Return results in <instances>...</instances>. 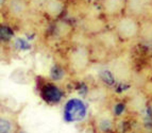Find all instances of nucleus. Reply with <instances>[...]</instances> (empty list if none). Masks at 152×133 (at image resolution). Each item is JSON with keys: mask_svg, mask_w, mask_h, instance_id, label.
Segmentation results:
<instances>
[{"mask_svg": "<svg viewBox=\"0 0 152 133\" xmlns=\"http://www.w3.org/2000/svg\"><path fill=\"white\" fill-rule=\"evenodd\" d=\"M140 35L145 39H152V23H146L140 26Z\"/></svg>", "mask_w": 152, "mask_h": 133, "instance_id": "12", "label": "nucleus"}, {"mask_svg": "<svg viewBox=\"0 0 152 133\" xmlns=\"http://www.w3.org/2000/svg\"><path fill=\"white\" fill-rule=\"evenodd\" d=\"M131 9L135 12H140L142 10V0H132V2H130Z\"/></svg>", "mask_w": 152, "mask_h": 133, "instance_id": "15", "label": "nucleus"}, {"mask_svg": "<svg viewBox=\"0 0 152 133\" xmlns=\"http://www.w3.org/2000/svg\"><path fill=\"white\" fill-rule=\"evenodd\" d=\"M70 31V27L67 25L66 23H58L56 26V32L61 36H65L69 33Z\"/></svg>", "mask_w": 152, "mask_h": 133, "instance_id": "14", "label": "nucleus"}, {"mask_svg": "<svg viewBox=\"0 0 152 133\" xmlns=\"http://www.w3.org/2000/svg\"><path fill=\"white\" fill-rule=\"evenodd\" d=\"M117 36L124 39H135L137 35H140V26L138 21L132 16H124L118 19L115 26Z\"/></svg>", "mask_w": 152, "mask_h": 133, "instance_id": "1", "label": "nucleus"}, {"mask_svg": "<svg viewBox=\"0 0 152 133\" xmlns=\"http://www.w3.org/2000/svg\"><path fill=\"white\" fill-rule=\"evenodd\" d=\"M16 133H28V132H26V131H23V130H18Z\"/></svg>", "mask_w": 152, "mask_h": 133, "instance_id": "16", "label": "nucleus"}, {"mask_svg": "<svg viewBox=\"0 0 152 133\" xmlns=\"http://www.w3.org/2000/svg\"><path fill=\"white\" fill-rule=\"evenodd\" d=\"M44 11L51 18H58L63 13L64 2L62 0H46L44 2Z\"/></svg>", "mask_w": 152, "mask_h": 133, "instance_id": "4", "label": "nucleus"}, {"mask_svg": "<svg viewBox=\"0 0 152 133\" xmlns=\"http://www.w3.org/2000/svg\"><path fill=\"white\" fill-rule=\"evenodd\" d=\"M87 115V107L79 99H71L64 107V118L68 123H80Z\"/></svg>", "mask_w": 152, "mask_h": 133, "instance_id": "2", "label": "nucleus"}, {"mask_svg": "<svg viewBox=\"0 0 152 133\" xmlns=\"http://www.w3.org/2000/svg\"><path fill=\"white\" fill-rule=\"evenodd\" d=\"M7 8L11 15L21 17L27 13L28 5L25 0H7Z\"/></svg>", "mask_w": 152, "mask_h": 133, "instance_id": "6", "label": "nucleus"}, {"mask_svg": "<svg viewBox=\"0 0 152 133\" xmlns=\"http://www.w3.org/2000/svg\"><path fill=\"white\" fill-rule=\"evenodd\" d=\"M98 128L102 133L110 132L112 129V121L109 119V118H102V119L99 120Z\"/></svg>", "mask_w": 152, "mask_h": 133, "instance_id": "13", "label": "nucleus"}, {"mask_svg": "<svg viewBox=\"0 0 152 133\" xmlns=\"http://www.w3.org/2000/svg\"><path fill=\"white\" fill-rule=\"evenodd\" d=\"M85 28L87 31L94 32V33H100L103 28V23L98 19H93V20H88L85 25Z\"/></svg>", "mask_w": 152, "mask_h": 133, "instance_id": "10", "label": "nucleus"}, {"mask_svg": "<svg viewBox=\"0 0 152 133\" xmlns=\"http://www.w3.org/2000/svg\"><path fill=\"white\" fill-rule=\"evenodd\" d=\"M17 126L13 120L12 117L9 116H1L0 119V133H16L17 132Z\"/></svg>", "mask_w": 152, "mask_h": 133, "instance_id": "9", "label": "nucleus"}, {"mask_svg": "<svg viewBox=\"0 0 152 133\" xmlns=\"http://www.w3.org/2000/svg\"><path fill=\"white\" fill-rule=\"evenodd\" d=\"M112 72L119 80H127L130 76V69L124 61H114L112 65Z\"/></svg>", "mask_w": 152, "mask_h": 133, "instance_id": "8", "label": "nucleus"}, {"mask_svg": "<svg viewBox=\"0 0 152 133\" xmlns=\"http://www.w3.org/2000/svg\"><path fill=\"white\" fill-rule=\"evenodd\" d=\"M69 64L76 72H83L89 64V53L84 47H77L69 54Z\"/></svg>", "mask_w": 152, "mask_h": 133, "instance_id": "3", "label": "nucleus"}, {"mask_svg": "<svg viewBox=\"0 0 152 133\" xmlns=\"http://www.w3.org/2000/svg\"><path fill=\"white\" fill-rule=\"evenodd\" d=\"M100 39L107 47L116 46V35H114L112 32H105V33L100 34Z\"/></svg>", "mask_w": 152, "mask_h": 133, "instance_id": "11", "label": "nucleus"}, {"mask_svg": "<svg viewBox=\"0 0 152 133\" xmlns=\"http://www.w3.org/2000/svg\"><path fill=\"white\" fill-rule=\"evenodd\" d=\"M42 97L50 103L58 102L62 98V92L54 85L47 84L42 88Z\"/></svg>", "mask_w": 152, "mask_h": 133, "instance_id": "7", "label": "nucleus"}, {"mask_svg": "<svg viewBox=\"0 0 152 133\" xmlns=\"http://www.w3.org/2000/svg\"><path fill=\"white\" fill-rule=\"evenodd\" d=\"M126 7V0H103L102 8L105 14L109 16H115L120 14Z\"/></svg>", "mask_w": 152, "mask_h": 133, "instance_id": "5", "label": "nucleus"}]
</instances>
